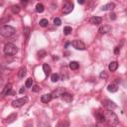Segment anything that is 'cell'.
Returning a JSON list of instances; mask_svg holds the SVG:
<instances>
[{
    "label": "cell",
    "instance_id": "6da1fadb",
    "mask_svg": "<svg viewBox=\"0 0 127 127\" xmlns=\"http://www.w3.org/2000/svg\"><path fill=\"white\" fill-rule=\"evenodd\" d=\"M15 34V29L12 26L9 25H4L2 27H0V35L2 37H11Z\"/></svg>",
    "mask_w": 127,
    "mask_h": 127
},
{
    "label": "cell",
    "instance_id": "7a4b0ae2",
    "mask_svg": "<svg viewBox=\"0 0 127 127\" xmlns=\"http://www.w3.org/2000/svg\"><path fill=\"white\" fill-rule=\"evenodd\" d=\"M17 52H18L17 46L12 44V43H8L4 47V53L6 55H8V56H14V55L17 54Z\"/></svg>",
    "mask_w": 127,
    "mask_h": 127
},
{
    "label": "cell",
    "instance_id": "3957f363",
    "mask_svg": "<svg viewBox=\"0 0 127 127\" xmlns=\"http://www.w3.org/2000/svg\"><path fill=\"white\" fill-rule=\"evenodd\" d=\"M27 101H28V97H22V98H18V99H16V100L12 101V106H13V107L18 108V107L23 106L25 103H27Z\"/></svg>",
    "mask_w": 127,
    "mask_h": 127
},
{
    "label": "cell",
    "instance_id": "277c9868",
    "mask_svg": "<svg viewBox=\"0 0 127 127\" xmlns=\"http://www.w3.org/2000/svg\"><path fill=\"white\" fill-rule=\"evenodd\" d=\"M70 44H71L72 47H73L74 49H76V50L83 51V50L85 49V45H84V43L81 42V41H79V40H74V41H72Z\"/></svg>",
    "mask_w": 127,
    "mask_h": 127
},
{
    "label": "cell",
    "instance_id": "5b68a950",
    "mask_svg": "<svg viewBox=\"0 0 127 127\" xmlns=\"http://www.w3.org/2000/svg\"><path fill=\"white\" fill-rule=\"evenodd\" d=\"M61 98H62L65 103H69V102L72 101V95H71L70 93H68V92H65V91L61 95Z\"/></svg>",
    "mask_w": 127,
    "mask_h": 127
},
{
    "label": "cell",
    "instance_id": "8992f818",
    "mask_svg": "<svg viewBox=\"0 0 127 127\" xmlns=\"http://www.w3.org/2000/svg\"><path fill=\"white\" fill-rule=\"evenodd\" d=\"M103 105H104L109 111H112V110H114V109L116 108L115 103H114L113 101H111V100H105V101H103Z\"/></svg>",
    "mask_w": 127,
    "mask_h": 127
},
{
    "label": "cell",
    "instance_id": "52a82bcc",
    "mask_svg": "<svg viewBox=\"0 0 127 127\" xmlns=\"http://www.w3.org/2000/svg\"><path fill=\"white\" fill-rule=\"evenodd\" d=\"M72 10H73V4L72 3H66L63 8V13L64 14H69Z\"/></svg>",
    "mask_w": 127,
    "mask_h": 127
},
{
    "label": "cell",
    "instance_id": "ba28073f",
    "mask_svg": "<svg viewBox=\"0 0 127 127\" xmlns=\"http://www.w3.org/2000/svg\"><path fill=\"white\" fill-rule=\"evenodd\" d=\"M52 98H53L52 93H46V94L42 95V97H41V101H42L43 103H48V102L51 101Z\"/></svg>",
    "mask_w": 127,
    "mask_h": 127
},
{
    "label": "cell",
    "instance_id": "9c48e42d",
    "mask_svg": "<svg viewBox=\"0 0 127 127\" xmlns=\"http://www.w3.org/2000/svg\"><path fill=\"white\" fill-rule=\"evenodd\" d=\"M11 90H12V84H11V83L6 84L5 87H4V89H3V91H2V95H3V96L9 95V93H10Z\"/></svg>",
    "mask_w": 127,
    "mask_h": 127
},
{
    "label": "cell",
    "instance_id": "30bf717a",
    "mask_svg": "<svg viewBox=\"0 0 127 127\" xmlns=\"http://www.w3.org/2000/svg\"><path fill=\"white\" fill-rule=\"evenodd\" d=\"M64 91H65L64 88H63V87H59L57 90H55V92L52 94V96H54V97H61V95H62Z\"/></svg>",
    "mask_w": 127,
    "mask_h": 127
},
{
    "label": "cell",
    "instance_id": "8fae6325",
    "mask_svg": "<svg viewBox=\"0 0 127 127\" xmlns=\"http://www.w3.org/2000/svg\"><path fill=\"white\" fill-rule=\"evenodd\" d=\"M101 21H102V19L100 17H97V16L90 18V23L92 25H99V24H101Z\"/></svg>",
    "mask_w": 127,
    "mask_h": 127
},
{
    "label": "cell",
    "instance_id": "7c38bea8",
    "mask_svg": "<svg viewBox=\"0 0 127 127\" xmlns=\"http://www.w3.org/2000/svg\"><path fill=\"white\" fill-rule=\"evenodd\" d=\"M107 90L110 92H116L118 90V85L116 83H110L107 86Z\"/></svg>",
    "mask_w": 127,
    "mask_h": 127
},
{
    "label": "cell",
    "instance_id": "4fadbf2b",
    "mask_svg": "<svg viewBox=\"0 0 127 127\" xmlns=\"http://www.w3.org/2000/svg\"><path fill=\"white\" fill-rule=\"evenodd\" d=\"M114 7H115V5H114L113 3H108V4L104 5V6H102L101 10H102V11H109V10L114 9Z\"/></svg>",
    "mask_w": 127,
    "mask_h": 127
},
{
    "label": "cell",
    "instance_id": "5bb4252c",
    "mask_svg": "<svg viewBox=\"0 0 127 127\" xmlns=\"http://www.w3.org/2000/svg\"><path fill=\"white\" fill-rule=\"evenodd\" d=\"M117 67H118V63L117 62H111L109 64V66H108L110 71H115L117 69Z\"/></svg>",
    "mask_w": 127,
    "mask_h": 127
},
{
    "label": "cell",
    "instance_id": "9a60e30c",
    "mask_svg": "<svg viewBox=\"0 0 127 127\" xmlns=\"http://www.w3.org/2000/svg\"><path fill=\"white\" fill-rule=\"evenodd\" d=\"M110 30H111V27H110V26H103V27L99 28L98 32H99L100 34H106L107 32H110Z\"/></svg>",
    "mask_w": 127,
    "mask_h": 127
},
{
    "label": "cell",
    "instance_id": "2e32d148",
    "mask_svg": "<svg viewBox=\"0 0 127 127\" xmlns=\"http://www.w3.org/2000/svg\"><path fill=\"white\" fill-rule=\"evenodd\" d=\"M78 67H79V64H78L77 62L72 61V62L69 63V68H70V69H72V70H76Z\"/></svg>",
    "mask_w": 127,
    "mask_h": 127
},
{
    "label": "cell",
    "instance_id": "e0dca14e",
    "mask_svg": "<svg viewBox=\"0 0 127 127\" xmlns=\"http://www.w3.org/2000/svg\"><path fill=\"white\" fill-rule=\"evenodd\" d=\"M43 70H44V72H45L46 75H49L50 72H51V67H50V65H49L48 64H43Z\"/></svg>",
    "mask_w": 127,
    "mask_h": 127
},
{
    "label": "cell",
    "instance_id": "ac0fdd59",
    "mask_svg": "<svg viewBox=\"0 0 127 127\" xmlns=\"http://www.w3.org/2000/svg\"><path fill=\"white\" fill-rule=\"evenodd\" d=\"M96 117H97V119H98L99 122H105L106 121V116L104 114H102V113H97L96 114Z\"/></svg>",
    "mask_w": 127,
    "mask_h": 127
},
{
    "label": "cell",
    "instance_id": "d6986e66",
    "mask_svg": "<svg viewBox=\"0 0 127 127\" xmlns=\"http://www.w3.org/2000/svg\"><path fill=\"white\" fill-rule=\"evenodd\" d=\"M44 10H45V7H44L43 4L38 3V4L36 5V11H37L38 13H42V12H44Z\"/></svg>",
    "mask_w": 127,
    "mask_h": 127
},
{
    "label": "cell",
    "instance_id": "ffe728a7",
    "mask_svg": "<svg viewBox=\"0 0 127 127\" xmlns=\"http://www.w3.org/2000/svg\"><path fill=\"white\" fill-rule=\"evenodd\" d=\"M25 75H26V68L25 67H21L19 69V71H18V76L20 78H23Z\"/></svg>",
    "mask_w": 127,
    "mask_h": 127
},
{
    "label": "cell",
    "instance_id": "44dd1931",
    "mask_svg": "<svg viewBox=\"0 0 127 127\" xmlns=\"http://www.w3.org/2000/svg\"><path fill=\"white\" fill-rule=\"evenodd\" d=\"M32 84H33V79L31 77H29L25 82V86L26 87H32Z\"/></svg>",
    "mask_w": 127,
    "mask_h": 127
},
{
    "label": "cell",
    "instance_id": "7402d4cb",
    "mask_svg": "<svg viewBox=\"0 0 127 127\" xmlns=\"http://www.w3.org/2000/svg\"><path fill=\"white\" fill-rule=\"evenodd\" d=\"M71 31H72V29H71V27H69V26H66V27H64V34L67 36V35H69L70 33H71Z\"/></svg>",
    "mask_w": 127,
    "mask_h": 127
},
{
    "label": "cell",
    "instance_id": "603a6c76",
    "mask_svg": "<svg viewBox=\"0 0 127 127\" xmlns=\"http://www.w3.org/2000/svg\"><path fill=\"white\" fill-rule=\"evenodd\" d=\"M38 56H39V58H40V59H43V58H45V57L47 56V53H46V51L41 50V51H39V52H38Z\"/></svg>",
    "mask_w": 127,
    "mask_h": 127
},
{
    "label": "cell",
    "instance_id": "cb8c5ba5",
    "mask_svg": "<svg viewBox=\"0 0 127 127\" xmlns=\"http://www.w3.org/2000/svg\"><path fill=\"white\" fill-rule=\"evenodd\" d=\"M51 79H52L53 82H57L59 80V74L58 73H53L51 75Z\"/></svg>",
    "mask_w": 127,
    "mask_h": 127
},
{
    "label": "cell",
    "instance_id": "d4e9b609",
    "mask_svg": "<svg viewBox=\"0 0 127 127\" xmlns=\"http://www.w3.org/2000/svg\"><path fill=\"white\" fill-rule=\"evenodd\" d=\"M12 12H13L14 14L19 13V12H20V6H18V5H14V6H12Z\"/></svg>",
    "mask_w": 127,
    "mask_h": 127
},
{
    "label": "cell",
    "instance_id": "484cf974",
    "mask_svg": "<svg viewBox=\"0 0 127 127\" xmlns=\"http://www.w3.org/2000/svg\"><path fill=\"white\" fill-rule=\"evenodd\" d=\"M48 24H49V22H48L47 19H42V20L40 21V26H41V27H47Z\"/></svg>",
    "mask_w": 127,
    "mask_h": 127
},
{
    "label": "cell",
    "instance_id": "4316f807",
    "mask_svg": "<svg viewBox=\"0 0 127 127\" xmlns=\"http://www.w3.org/2000/svg\"><path fill=\"white\" fill-rule=\"evenodd\" d=\"M54 24H55L56 26H60V25L62 24L61 19H60V18H55V19H54Z\"/></svg>",
    "mask_w": 127,
    "mask_h": 127
},
{
    "label": "cell",
    "instance_id": "83f0119b",
    "mask_svg": "<svg viewBox=\"0 0 127 127\" xmlns=\"http://www.w3.org/2000/svg\"><path fill=\"white\" fill-rule=\"evenodd\" d=\"M24 33H25V35H26V37H27V39H28V38H29V33H30V28H29V27H25Z\"/></svg>",
    "mask_w": 127,
    "mask_h": 127
},
{
    "label": "cell",
    "instance_id": "f1b7e54d",
    "mask_svg": "<svg viewBox=\"0 0 127 127\" xmlns=\"http://www.w3.org/2000/svg\"><path fill=\"white\" fill-rule=\"evenodd\" d=\"M32 90H33L34 92H38V91H40V87H39L38 85H34V86L32 87Z\"/></svg>",
    "mask_w": 127,
    "mask_h": 127
},
{
    "label": "cell",
    "instance_id": "f546056e",
    "mask_svg": "<svg viewBox=\"0 0 127 127\" xmlns=\"http://www.w3.org/2000/svg\"><path fill=\"white\" fill-rule=\"evenodd\" d=\"M100 77H101V78H102V77L106 78V77H107V73H106L105 71H102V72L100 73Z\"/></svg>",
    "mask_w": 127,
    "mask_h": 127
},
{
    "label": "cell",
    "instance_id": "4dcf8cb0",
    "mask_svg": "<svg viewBox=\"0 0 127 127\" xmlns=\"http://www.w3.org/2000/svg\"><path fill=\"white\" fill-rule=\"evenodd\" d=\"M119 52H120V49H119V47H116L115 49H114V54H119Z\"/></svg>",
    "mask_w": 127,
    "mask_h": 127
},
{
    "label": "cell",
    "instance_id": "1f68e13d",
    "mask_svg": "<svg viewBox=\"0 0 127 127\" xmlns=\"http://www.w3.org/2000/svg\"><path fill=\"white\" fill-rule=\"evenodd\" d=\"M110 19L114 20V19H115V14H111V15H110Z\"/></svg>",
    "mask_w": 127,
    "mask_h": 127
},
{
    "label": "cell",
    "instance_id": "d6a6232c",
    "mask_svg": "<svg viewBox=\"0 0 127 127\" xmlns=\"http://www.w3.org/2000/svg\"><path fill=\"white\" fill-rule=\"evenodd\" d=\"M77 2H78V4H83L84 0H77Z\"/></svg>",
    "mask_w": 127,
    "mask_h": 127
},
{
    "label": "cell",
    "instance_id": "836d02e7",
    "mask_svg": "<svg viewBox=\"0 0 127 127\" xmlns=\"http://www.w3.org/2000/svg\"><path fill=\"white\" fill-rule=\"evenodd\" d=\"M24 90H25V89H24V87H22V88L20 89V91H19V92H20V93H23V92H24Z\"/></svg>",
    "mask_w": 127,
    "mask_h": 127
},
{
    "label": "cell",
    "instance_id": "e575fe53",
    "mask_svg": "<svg viewBox=\"0 0 127 127\" xmlns=\"http://www.w3.org/2000/svg\"><path fill=\"white\" fill-rule=\"evenodd\" d=\"M23 1H26V0H23Z\"/></svg>",
    "mask_w": 127,
    "mask_h": 127
}]
</instances>
